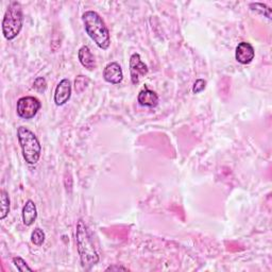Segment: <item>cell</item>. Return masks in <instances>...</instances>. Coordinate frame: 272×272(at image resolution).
Here are the masks:
<instances>
[{
    "label": "cell",
    "instance_id": "cell-20",
    "mask_svg": "<svg viewBox=\"0 0 272 272\" xmlns=\"http://www.w3.org/2000/svg\"><path fill=\"white\" fill-rule=\"evenodd\" d=\"M118 270H123V271H128V268H125L123 266H118V265H113L107 268V271H118Z\"/></svg>",
    "mask_w": 272,
    "mask_h": 272
},
{
    "label": "cell",
    "instance_id": "cell-7",
    "mask_svg": "<svg viewBox=\"0 0 272 272\" xmlns=\"http://www.w3.org/2000/svg\"><path fill=\"white\" fill-rule=\"evenodd\" d=\"M103 78L111 84H119L123 79L121 66L117 62H111L103 70Z\"/></svg>",
    "mask_w": 272,
    "mask_h": 272
},
{
    "label": "cell",
    "instance_id": "cell-19",
    "mask_svg": "<svg viewBox=\"0 0 272 272\" xmlns=\"http://www.w3.org/2000/svg\"><path fill=\"white\" fill-rule=\"evenodd\" d=\"M205 87H206V81L203 80V79H198L195 82V84H194L193 93L194 94H199V93L203 92L205 89Z\"/></svg>",
    "mask_w": 272,
    "mask_h": 272
},
{
    "label": "cell",
    "instance_id": "cell-17",
    "mask_svg": "<svg viewBox=\"0 0 272 272\" xmlns=\"http://www.w3.org/2000/svg\"><path fill=\"white\" fill-rule=\"evenodd\" d=\"M13 264L15 265V267L17 268V270L22 271V272H24V271H32V268H30L27 265L26 260H24L22 257H19V256L13 258Z\"/></svg>",
    "mask_w": 272,
    "mask_h": 272
},
{
    "label": "cell",
    "instance_id": "cell-6",
    "mask_svg": "<svg viewBox=\"0 0 272 272\" xmlns=\"http://www.w3.org/2000/svg\"><path fill=\"white\" fill-rule=\"evenodd\" d=\"M148 74V67L142 61L139 54H134L130 58V75L133 84H138L141 78Z\"/></svg>",
    "mask_w": 272,
    "mask_h": 272
},
{
    "label": "cell",
    "instance_id": "cell-4",
    "mask_svg": "<svg viewBox=\"0 0 272 272\" xmlns=\"http://www.w3.org/2000/svg\"><path fill=\"white\" fill-rule=\"evenodd\" d=\"M17 138L25 161L29 165H35L39 158L41 147L36 135L26 127H19L17 130Z\"/></svg>",
    "mask_w": 272,
    "mask_h": 272
},
{
    "label": "cell",
    "instance_id": "cell-11",
    "mask_svg": "<svg viewBox=\"0 0 272 272\" xmlns=\"http://www.w3.org/2000/svg\"><path fill=\"white\" fill-rule=\"evenodd\" d=\"M78 58H79V61L82 64V66H84L86 69L94 70L97 67L95 57H94V55L92 54V51L88 48V46H82L79 49Z\"/></svg>",
    "mask_w": 272,
    "mask_h": 272
},
{
    "label": "cell",
    "instance_id": "cell-12",
    "mask_svg": "<svg viewBox=\"0 0 272 272\" xmlns=\"http://www.w3.org/2000/svg\"><path fill=\"white\" fill-rule=\"evenodd\" d=\"M37 210L36 205L32 200H28L23 207V221L27 226L32 225L36 220Z\"/></svg>",
    "mask_w": 272,
    "mask_h": 272
},
{
    "label": "cell",
    "instance_id": "cell-13",
    "mask_svg": "<svg viewBox=\"0 0 272 272\" xmlns=\"http://www.w3.org/2000/svg\"><path fill=\"white\" fill-rule=\"evenodd\" d=\"M0 201H2V213H0V219L4 220V219L8 216L10 212V199L9 195L6 191H2L0 193Z\"/></svg>",
    "mask_w": 272,
    "mask_h": 272
},
{
    "label": "cell",
    "instance_id": "cell-3",
    "mask_svg": "<svg viewBox=\"0 0 272 272\" xmlns=\"http://www.w3.org/2000/svg\"><path fill=\"white\" fill-rule=\"evenodd\" d=\"M24 24V13L23 7L18 2L10 3L4 20H3V33L4 36L12 40L14 39L20 32Z\"/></svg>",
    "mask_w": 272,
    "mask_h": 272
},
{
    "label": "cell",
    "instance_id": "cell-5",
    "mask_svg": "<svg viewBox=\"0 0 272 272\" xmlns=\"http://www.w3.org/2000/svg\"><path fill=\"white\" fill-rule=\"evenodd\" d=\"M41 104L39 100L32 96H27L18 99L16 111L20 118L31 119L33 118L39 111Z\"/></svg>",
    "mask_w": 272,
    "mask_h": 272
},
{
    "label": "cell",
    "instance_id": "cell-18",
    "mask_svg": "<svg viewBox=\"0 0 272 272\" xmlns=\"http://www.w3.org/2000/svg\"><path fill=\"white\" fill-rule=\"evenodd\" d=\"M33 88L38 93H44L47 88V82H46L45 78H43V77L36 78L34 83H33Z\"/></svg>",
    "mask_w": 272,
    "mask_h": 272
},
{
    "label": "cell",
    "instance_id": "cell-8",
    "mask_svg": "<svg viewBox=\"0 0 272 272\" xmlns=\"http://www.w3.org/2000/svg\"><path fill=\"white\" fill-rule=\"evenodd\" d=\"M254 57H255V51H254L253 46L250 43H248V41H242V43L238 44L236 48L235 58L240 64H244V65L250 64V63L253 61Z\"/></svg>",
    "mask_w": 272,
    "mask_h": 272
},
{
    "label": "cell",
    "instance_id": "cell-2",
    "mask_svg": "<svg viewBox=\"0 0 272 272\" xmlns=\"http://www.w3.org/2000/svg\"><path fill=\"white\" fill-rule=\"evenodd\" d=\"M82 20L88 36L99 48L107 50L111 45V37L109 29L100 15L95 11H86L82 15Z\"/></svg>",
    "mask_w": 272,
    "mask_h": 272
},
{
    "label": "cell",
    "instance_id": "cell-1",
    "mask_svg": "<svg viewBox=\"0 0 272 272\" xmlns=\"http://www.w3.org/2000/svg\"><path fill=\"white\" fill-rule=\"evenodd\" d=\"M76 242L82 267L85 270H89L93 266L97 265L99 263V255L94 246L88 228L82 219L77 223Z\"/></svg>",
    "mask_w": 272,
    "mask_h": 272
},
{
    "label": "cell",
    "instance_id": "cell-16",
    "mask_svg": "<svg viewBox=\"0 0 272 272\" xmlns=\"http://www.w3.org/2000/svg\"><path fill=\"white\" fill-rule=\"evenodd\" d=\"M88 84H89V79L86 78L85 76L80 75L75 80V89L78 94H81L85 90Z\"/></svg>",
    "mask_w": 272,
    "mask_h": 272
},
{
    "label": "cell",
    "instance_id": "cell-10",
    "mask_svg": "<svg viewBox=\"0 0 272 272\" xmlns=\"http://www.w3.org/2000/svg\"><path fill=\"white\" fill-rule=\"evenodd\" d=\"M138 100L143 107L155 108L159 103V96L155 92L149 89L147 86H145V88L140 92Z\"/></svg>",
    "mask_w": 272,
    "mask_h": 272
},
{
    "label": "cell",
    "instance_id": "cell-15",
    "mask_svg": "<svg viewBox=\"0 0 272 272\" xmlns=\"http://www.w3.org/2000/svg\"><path fill=\"white\" fill-rule=\"evenodd\" d=\"M45 232L39 228H35L34 231L31 234V242H32L35 246H41L45 242Z\"/></svg>",
    "mask_w": 272,
    "mask_h": 272
},
{
    "label": "cell",
    "instance_id": "cell-9",
    "mask_svg": "<svg viewBox=\"0 0 272 272\" xmlns=\"http://www.w3.org/2000/svg\"><path fill=\"white\" fill-rule=\"evenodd\" d=\"M71 97V83L68 79H63L56 88L55 102L57 106H64Z\"/></svg>",
    "mask_w": 272,
    "mask_h": 272
},
{
    "label": "cell",
    "instance_id": "cell-14",
    "mask_svg": "<svg viewBox=\"0 0 272 272\" xmlns=\"http://www.w3.org/2000/svg\"><path fill=\"white\" fill-rule=\"evenodd\" d=\"M250 8H251V10H252V11L257 12V13L261 14V15L266 16L267 18L271 19V9L269 7H267L266 5L255 3V4H251Z\"/></svg>",
    "mask_w": 272,
    "mask_h": 272
}]
</instances>
